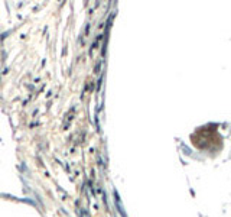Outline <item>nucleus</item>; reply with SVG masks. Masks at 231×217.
<instances>
[]
</instances>
